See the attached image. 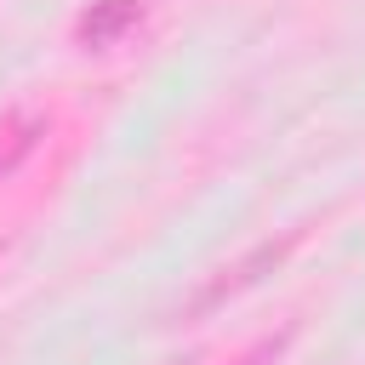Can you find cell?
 I'll use <instances>...</instances> for the list:
<instances>
[{
  "mask_svg": "<svg viewBox=\"0 0 365 365\" xmlns=\"http://www.w3.org/2000/svg\"><path fill=\"white\" fill-rule=\"evenodd\" d=\"M46 137V114H6L0 120V177H11Z\"/></svg>",
  "mask_w": 365,
  "mask_h": 365,
  "instance_id": "1",
  "label": "cell"
},
{
  "mask_svg": "<svg viewBox=\"0 0 365 365\" xmlns=\"http://www.w3.org/2000/svg\"><path fill=\"white\" fill-rule=\"evenodd\" d=\"M137 17H143L137 0H108V6H97V11L80 23V40H86V46H108V40H114L120 29H131Z\"/></svg>",
  "mask_w": 365,
  "mask_h": 365,
  "instance_id": "2",
  "label": "cell"
}]
</instances>
